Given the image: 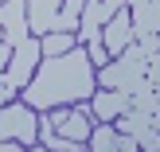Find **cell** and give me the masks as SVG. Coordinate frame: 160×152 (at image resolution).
Masks as SVG:
<instances>
[{"instance_id":"11","label":"cell","mask_w":160,"mask_h":152,"mask_svg":"<svg viewBox=\"0 0 160 152\" xmlns=\"http://www.w3.org/2000/svg\"><path fill=\"white\" fill-rule=\"evenodd\" d=\"M129 43H133V20H129V12L121 8V12H117L113 20L102 27V47L109 51V59H117Z\"/></svg>"},{"instance_id":"18","label":"cell","mask_w":160,"mask_h":152,"mask_svg":"<svg viewBox=\"0 0 160 152\" xmlns=\"http://www.w3.org/2000/svg\"><path fill=\"white\" fill-rule=\"evenodd\" d=\"M8 59H12V47H8V43H0V74L8 70Z\"/></svg>"},{"instance_id":"10","label":"cell","mask_w":160,"mask_h":152,"mask_svg":"<svg viewBox=\"0 0 160 152\" xmlns=\"http://www.w3.org/2000/svg\"><path fill=\"white\" fill-rule=\"evenodd\" d=\"M90 109H94V121H117L121 113L133 109V98L121 94V90H94Z\"/></svg>"},{"instance_id":"2","label":"cell","mask_w":160,"mask_h":152,"mask_svg":"<svg viewBox=\"0 0 160 152\" xmlns=\"http://www.w3.org/2000/svg\"><path fill=\"white\" fill-rule=\"evenodd\" d=\"M4 140H20L23 148H31L39 140V113L28 101H8L0 105V145Z\"/></svg>"},{"instance_id":"1","label":"cell","mask_w":160,"mask_h":152,"mask_svg":"<svg viewBox=\"0 0 160 152\" xmlns=\"http://www.w3.org/2000/svg\"><path fill=\"white\" fill-rule=\"evenodd\" d=\"M98 82H94V66L86 47H74L67 55H55V59H39L31 82L23 86V101L31 109H55L62 101H86L94 98Z\"/></svg>"},{"instance_id":"21","label":"cell","mask_w":160,"mask_h":152,"mask_svg":"<svg viewBox=\"0 0 160 152\" xmlns=\"http://www.w3.org/2000/svg\"><path fill=\"white\" fill-rule=\"evenodd\" d=\"M0 43H4V27H0Z\"/></svg>"},{"instance_id":"5","label":"cell","mask_w":160,"mask_h":152,"mask_svg":"<svg viewBox=\"0 0 160 152\" xmlns=\"http://www.w3.org/2000/svg\"><path fill=\"white\" fill-rule=\"evenodd\" d=\"M47 121L62 140H78V145L90 140V105L86 101H78V109H47Z\"/></svg>"},{"instance_id":"13","label":"cell","mask_w":160,"mask_h":152,"mask_svg":"<svg viewBox=\"0 0 160 152\" xmlns=\"http://www.w3.org/2000/svg\"><path fill=\"white\" fill-rule=\"evenodd\" d=\"M82 4H86V0H62V8H59V31H70V35L78 31V20H82Z\"/></svg>"},{"instance_id":"15","label":"cell","mask_w":160,"mask_h":152,"mask_svg":"<svg viewBox=\"0 0 160 152\" xmlns=\"http://www.w3.org/2000/svg\"><path fill=\"white\" fill-rule=\"evenodd\" d=\"M117 59H125V62H137V66H148V55H145V47H141V43H129L121 55H117Z\"/></svg>"},{"instance_id":"20","label":"cell","mask_w":160,"mask_h":152,"mask_svg":"<svg viewBox=\"0 0 160 152\" xmlns=\"http://www.w3.org/2000/svg\"><path fill=\"white\" fill-rule=\"evenodd\" d=\"M31 152H47V148H43V145H35V148H31Z\"/></svg>"},{"instance_id":"22","label":"cell","mask_w":160,"mask_h":152,"mask_svg":"<svg viewBox=\"0 0 160 152\" xmlns=\"http://www.w3.org/2000/svg\"><path fill=\"white\" fill-rule=\"evenodd\" d=\"M152 90H156V98H160V86H152Z\"/></svg>"},{"instance_id":"12","label":"cell","mask_w":160,"mask_h":152,"mask_svg":"<svg viewBox=\"0 0 160 152\" xmlns=\"http://www.w3.org/2000/svg\"><path fill=\"white\" fill-rule=\"evenodd\" d=\"M74 47H82L70 31H51V35H43L39 39V51H43V59H55V55H67V51H74Z\"/></svg>"},{"instance_id":"14","label":"cell","mask_w":160,"mask_h":152,"mask_svg":"<svg viewBox=\"0 0 160 152\" xmlns=\"http://www.w3.org/2000/svg\"><path fill=\"white\" fill-rule=\"evenodd\" d=\"M129 98H133V109H137V113H156V109H160V98H156L152 86H145V90L129 94Z\"/></svg>"},{"instance_id":"7","label":"cell","mask_w":160,"mask_h":152,"mask_svg":"<svg viewBox=\"0 0 160 152\" xmlns=\"http://www.w3.org/2000/svg\"><path fill=\"white\" fill-rule=\"evenodd\" d=\"M0 27H4V43L8 47H20L31 35L28 31V0H4L0 4Z\"/></svg>"},{"instance_id":"8","label":"cell","mask_w":160,"mask_h":152,"mask_svg":"<svg viewBox=\"0 0 160 152\" xmlns=\"http://www.w3.org/2000/svg\"><path fill=\"white\" fill-rule=\"evenodd\" d=\"M86 152H141V148H137V140H129L125 133H117L113 121H98L90 129Z\"/></svg>"},{"instance_id":"6","label":"cell","mask_w":160,"mask_h":152,"mask_svg":"<svg viewBox=\"0 0 160 152\" xmlns=\"http://www.w3.org/2000/svg\"><path fill=\"white\" fill-rule=\"evenodd\" d=\"M152 117H156V113H137V109H129V113H121V117L113 121V129H117V133H125L129 140H137V148H141V152H152V148H156V140H160Z\"/></svg>"},{"instance_id":"4","label":"cell","mask_w":160,"mask_h":152,"mask_svg":"<svg viewBox=\"0 0 160 152\" xmlns=\"http://www.w3.org/2000/svg\"><path fill=\"white\" fill-rule=\"evenodd\" d=\"M39 59H43V51H39V39L35 35H28L20 47H12V59H8V70L0 78H4L8 86H12L16 94L23 90V86L31 82V74H35V66H39Z\"/></svg>"},{"instance_id":"23","label":"cell","mask_w":160,"mask_h":152,"mask_svg":"<svg viewBox=\"0 0 160 152\" xmlns=\"http://www.w3.org/2000/svg\"><path fill=\"white\" fill-rule=\"evenodd\" d=\"M0 4H4V0H0Z\"/></svg>"},{"instance_id":"19","label":"cell","mask_w":160,"mask_h":152,"mask_svg":"<svg viewBox=\"0 0 160 152\" xmlns=\"http://www.w3.org/2000/svg\"><path fill=\"white\" fill-rule=\"evenodd\" d=\"M0 152H23V145H20V140H4V145H0Z\"/></svg>"},{"instance_id":"17","label":"cell","mask_w":160,"mask_h":152,"mask_svg":"<svg viewBox=\"0 0 160 152\" xmlns=\"http://www.w3.org/2000/svg\"><path fill=\"white\" fill-rule=\"evenodd\" d=\"M8 101H16V90L4 82V78H0V105H8Z\"/></svg>"},{"instance_id":"9","label":"cell","mask_w":160,"mask_h":152,"mask_svg":"<svg viewBox=\"0 0 160 152\" xmlns=\"http://www.w3.org/2000/svg\"><path fill=\"white\" fill-rule=\"evenodd\" d=\"M59 0H28V31L35 39L59 31Z\"/></svg>"},{"instance_id":"3","label":"cell","mask_w":160,"mask_h":152,"mask_svg":"<svg viewBox=\"0 0 160 152\" xmlns=\"http://www.w3.org/2000/svg\"><path fill=\"white\" fill-rule=\"evenodd\" d=\"M98 90H121V94H137L148 86L145 78V66H137V62H125V59H109L106 66L98 70Z\"/></svg>"},{"instance_id":"16","label":"cell","mask_w":160,"mask_h":152,"mask_svg":"<svg viewBox=\"0 0 160 152\" xmlns=\"http://www.w3.org/2000/svg\"><path fill=\"white\" fill-rule=\"evenodd\" d=\"M145 78H148V86H160V55H152V59H148Z\"/></svg>"}]
</instances>
